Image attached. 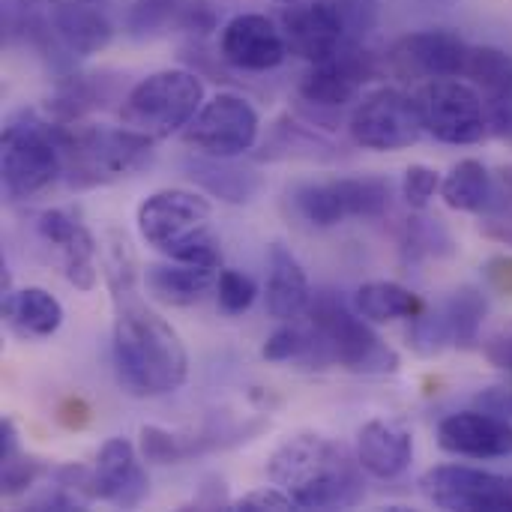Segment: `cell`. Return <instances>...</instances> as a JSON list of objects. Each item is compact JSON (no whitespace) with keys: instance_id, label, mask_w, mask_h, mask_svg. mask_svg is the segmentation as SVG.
Masks as SVG:
<instances>
[{"instance_id":"cell-2","label":"cell","mask_w":512,"mask_h":512,"mask_svg":"<svg viewBox=\"0 0 512 512\" xmlns=\"http://www.w3.org/2000/svg\"><path fill=\"white\" fill-rule=\"evenodd\" d=\"M267 477L291 495L297 510H348L366 495L360 462L321 435L285 441L270 456Z\"/></svg>"},{"instance_id":"cell-15","label":"cell","mask_w":512,"mask_h":512,"mask_svg":"<svg viewBox=\"0 0 512 512\" xmlns=\"http://www.w3.org/2000/svg\"><path fill=\"white\" fill-rule=\"evenodd\" d=\"M378 75V60L363 48V42L342 48L330 60L312 63L300 81V96L318 108H342L354 102L366 81Z\"/></svg>"},{"instance_id":"cell-29","label":"cell","mask_w":512,"mask_h":512,"mask_svg":"<svg viewBox=\"0 0 512 512\" xmlns=\"http://www.w3.org/2000/svg\"><path fill=\"white\" fill-rule=\"evenodd\" d=\"M0 474H3V495H9V498L27 492L45 474L39 459L24 456V450L18 444L15 423L9 417H3V423H0Z\"/></svg>"},{"instance_id":"cell-26","label":"cell","mask_w":512,"mask_h":512,"mask_svg":"<svg viewBox=\"0 0 512 512\" xmlns=\"http://www.w3.org/2000/svg\"><path fill=\"white\" fill-rule=\"evenodd\" d=\"M183 168L189 180H195L204 192H210L213 198L225 204H246L261 189V177L255 171L231 165V159H213V156L198 153V156H189Z\"/></svg>"},{"instance_id":"cell-38","label":"cell","mask_w":512,"mask_h":512,"mask_svg":"<svg viewBox=\"0 0 512 512\" xmlns=\"http://www.w3.org/2000/svg\"><path fill=\"white\" fill-rule=\"evenodd\" d=\"M438 240H450L438 219H408L402 246H405V252H408L411 258L435 255V252H438Z\"/></svg>"},{"instance_id":"cell-33","label":"cell","mask_w":512,"mask_h":512,"mask_svg":"<svg viewBox=\"0 0 512 512\" xmlns=\"http://www.w3.org/2000/svg\"><path fill=\"white\" fill-rule=\"evenodd\" d=\"M315 348V333L312 327H297L294 321H282V327L276 333H270V339L261 348V357L270 363H288V360H309Z\"/></svg>"},{"instance_id":"cell-5","label":"cell","mask_w":512,"mask_h":512,"mask_svg":"<svg viewBox=\"0 0 512 512\" xmlns=\"http://www.w3.org/2000/svg\"><path fill=\"white\" fill-rule=\"evenodd\" d=\"M309 327L315 333L312 357L315 363H336L357 375H393L399 369V354L378 339L366 318L351 312L333 291L312 294Z\"/></svg>"},{"instance_id":"cell-31","label":"cell","mask_w":512,"mask_h":512,"mask_svg":"<svg viewBox=\"0 0 512 512\" xmlns=\"http://www.w3.org/2000/svg\"><path fill=\"white\" fill-rule=\"evenodd\" d=\"M462 78L483 93H495L512 84V54L498 45H468Z\"/></svg>"},{"instance_id":"cell-16","label":"cell","mask_w":512,"mask_h":512,"mask_svg":"<svg viewBox=\"0 0 512 512\" xmlns=\"http://www.w3.org/2000/svg\"><path fill=\"white\" fill-rule=\"evenodd\" d=\"M36 234L42 237V243L48 249H54L63 276L78 288V291H93L96 279H99V246L96 237L90 234V228L81 222L78 213L66 210V207H51L45 213H39L36 219Z\"/></svg>"},{"instance_id":"cell-39","label":"cell","mask_w":512,"mask_h":512,"mask_svg":"<svg viewBox=\"0 0 512 512\" xmlns=\"http://www.w3.org/2000/svg\"><path fill=\"white\" fill-rule=\"evenodd\" d=\"M483 102H486L489 132H492L495 138L510 141L512 144V84L495 90V93H486Z\"/></svg>"},{"instance_id":"cell-36","label":"cell","mask_w":512,"mask_h":512,"mask_svg":"<svg viewBox=\"0 0 512 512\" xmlns=\"http://www.w3.org/2000/svg\"><path fill=\"white\" fill-rule=\"evenodd\" d=\"M324 3L339 12L351 42H363L375 30L381 15V0H324Z\"/></svg>"},{"instance_id":"cell-41","label":"cell","mask_w":512,"mask_h":512,"mask_svg":"<svg viewBox=\"0 0 512 512\" xmlns=\"http://www.w3.org/2000/svg\"><path fill=\"white\" fill-rule=\"evenodd\" d=\"M477 408L480 411H489L495 417L512 420V387H492V390L480 393L477 396Z\"/></svg>"},{"instance_id":"cell-6","label":"cell","mask_w":512,"mask_h":512,"mask_svg":"<svg viewBox=\"0 0 512 512\" xmlns=\"http://www.w3.org/2000/svg\"><path fill=\"white\" fill-rule=\"evenodd\" d=\"M0 177L9 201H27L63 177L60 123L33 111L15 114L0 135Z\"/></svg>"},{"instance_id":"cell-13","label":"cell","mask_w":512,"mask_h":512,"mask_svg":"<svg viewBox=\"0 0 512 512\" xmlns=\"http://www.w3.org/2000/svg\"><path fill=\"white\" fill-rule=\"evenodd\" d=\"M465 57H468V42L459 33L447 27H429L402 36L387 54V66L405 81L462 78Z\"/></svg>"},{"instance_id":"cell-46","label":"cell","mask_w":512,"mask_h":512,"mask_svg":"<svg viewBox=\"0 0 512 512\" xmlns=\"http://www.w3.org/2000/svg\"><path fill=\"white\" fill-rule=\"evenodd\" d=\"M90 3H99V0H90Z\"/></svg>"},{"instance_id":"cell-19","label":"cell","mask_w":512,"mask_h":512,"mask_svg":"<svg viewBox=\"0 0 512 512\" xmlns=\"http://www.w3.org/2000/svg\"><path fill=\"white\" fill-rule=\"evenodd\" d=\"M93 483H96L99 501H108L123 510L144 504L150 495V477L135 447L126 438H108L99 447V456L93 465Z\"/></svg>"},{"instance_id":"cell-34","label":"cell","mask_w":512,"mask_h":512,"mask_svg":"<svg viewBox=\"0 0 512 512\" xmlns=\"http://www.w3.org/2000/svg\"><path fill=\"white\" fill-rule=\"evenodd\" d=\"M198 450V444L183 441L180 435H171L159 426H144L141 429V456L144 462L153 465H180Z\"/></svg>"},{"instance_id":"cell-40","label":"cell","mask_w":512,"mask_h":512,"mask_svg":"<svg viewBox=\"0 0 512 512\" xmlns=\"http://www.w3.org/2000/svg\"><path fill=\"white\" fill-rule=\"evenodd\" d=\"M231 510L237 512H285V510H297V504L291 501L288 492H282L279 486H267V489H255V492H246L240 495Z\"/></svg>"},{"instance_id":"cell-23","label":"cell","mask_w":512,"mask_h":512,"mask_svg":"<svg viewBox=\"0 0 512 512\" xmlns=\"http://www.w3.org/2000/svg\"><path fill=\"white\" fill-rule=\"evenodd\" d=\"M54 30H57L60 45L72 57L99 54L102 48H108V42L114 36L108 15L90 0H63L57 9V18H54Z\"/></svg>"},{"instance_id":"cell-37","label":"cell","mask_w":512,"mask_h":512,"mask_svg":"<svg viewBox=\"0 0 512 512\" xmlns=\"http://www.w3.org/2000/svg\"><path fill=\"white\" fill-rule=\"evenodd\" d=\"M441 174L429 165H411L402 177V195L408 201V207L423 210L438 192H441Z\"/></svg>"},{"instance_id":"cell-4","label":"cell","mask_w":512,"mask_h":512,"mask_svg":"<svg viewBox=\"0 0 512 512\" xmlns=\"http://www.w3.org/2000/svg\"><path fill=\"white\" fill-rule=\"evenodd\" d=\"M156 138L129 126L60 123L63 177L72 189L105 186L138 174L153 162Z\"/></svg>"},{"instance_id":"cell-10","label":"cell","mask_w":512,"mask_h":512,"mask_svg":"<svg viewBox=\"0 0 512 512\" xmlns=\"http://www.w3.org/2000/svg\"><path fill=\"white\" fill-rule=\"evenodd\" d=\"M351 138L375 153H393L417 144L423 138V117L417 96H408L399 87H378L366 93L348 120Z\"/></svg>"},{"instance_id":"cell-24","label":"cell","mask_w":512,"mask_h":512,"mask_svg":"<svg viewBox=\"0 0 512 512\" xmlns=\"http://www.w3.org/2000/svg\"><path fill=\"white\" fill-rule=\"evenodd\" d=\"M3 318L24 339H48L63 324V306L45 288H9L3 291Z\"/></svg>"},{"instance_id":"cell-8","label":"cell","mask_w":512,"mask_h":512,"mask_svg":"<svg viewBox=\"0 0 512 512\" xmlns=\"http://www.w3.org/2000/svg\"><path fill=\"white\" fill-rule=\"evenodd\" d=\"M417 108L423 129L453 147L477 144L489 135L486 102L471 81L462 78H435L417 90Z\"/></svg>"},{"instance_id":"cell-28","label":"cell","mask_w":512,"mask_h":512,"mask_svg":"<svg viewBox=\"0 0 512 512\" xmlns=\"http://www.w3.org/2000/svg\"><path fill=\"white\" fill-rule=\"evenodd\" d=\"M441 198L450 210L459 213H483L492 198H495V186H492V174L480 159H462L450 168V174L441 183Z\"/></svg>"},{"instance_id":"cell-18","label":"cell","mask_w":512,"mask_h":512,"mask_svg":"<svg viewBox=\"0 0 512 512\" xmlns=\"http://www.w3.org/2000/svg\"><path fill=\"white\" fill-rule=\"evenodd\" d=\"M438 447L462 459L512 456V423L489 411H459L438 423Z\"/></svg>"},{"instance_id":"cell-30","label":"cell","mask_w":512,"mask_h":512,"mask_svg":"<svg viewBox=\"0 0 512 512\" xmlns=\"http://www.w3.org/2000/svg\"><path fill=\"white\" fill-rule=\"evenodd\" d=\"M441 309H444V318H447V324H450L453 345H462V348L474 345L477 336H480V327H483V321H486V312H489L483 291L474 288V285L456 288V291L441 303Z\"/></svg>"},{"instance_id":"cell-7","label":"cell","mask_w":512,"mask_h":512,"mask_svg":"<svg viewBox=\"0 0 512 512\" xmlns=\"http://www.w3.org/2000/svg\"><path fill=\"white\" fill-rule=\"evenodd\" d=\"M204 105V81L189 69H159L141 78L120 105L123 126L156 141L186 129Z\"/></svg>"},{"instance_id":"cell-22","label":"cell","mask_w":512,"mask_h":512,"mask_svg":"<svg viewBox=\"0 0 512 512\" xmlns=\"http://www.w3.org/2000/svg\"><path fill=\"white\" fill-rule=\"evenodd\" d=\"M267 315L276 321H294L306 315L312 288L303 264L282 246L273 243L267 255Z\"/></svg>"},{"instance_id":"cell-43","label":"cell","mask_w":512,"mask_h":512,"mask_svg":"<svg viewBox=\"0 0 512 512\" xmlns=\"http://www.w3.org/2000/svg\"><path fill=\"white\" fill-rule=\"evenodd\" d=\"M486 279L495 291L501 294H510L512 297V255H495L489 264H486Z\"/></svg>"},{"instance_id":"cell-25","label":"cell","mask_w":512,"mask_h":512,"mask_svg":"<svg viewBox=\"0 0 512 512\" xmlns=\"http://www.w3.org/2000/svg\"><path fill=\"white\" fill-rule=\"evenodd\" d=\"M147 291L168 306H192L204 300L210 288H216L219 270L216 267H201V264H183L171 261L168 264H153L147 267Z\"/></svg>"},{"instance_id":"cell-32","label":"cell","mask_w":512,"mask_h":512,"mask_svg":"<svg viewBox=\"0 0 512 512\" xmlns=\"http://www.w3.org/2000/svg\"><path fill=\"white\" fill-rule=\"evenodd\" d=\"M408 345L420 354V357H435L441 354L447 345H453V336H450V324L444 318V309L435 306V309H423L417 318H411V327H408Z\"/></svg>"},{"instance_id":"cell-12","label":"cell","mask_w":512,"mask_h":512,"mask_svg":"<svg viewBox=\"0 0 512 512\" xmlns=\"http://www.w3.org/2000/svg\"><path fill=\"white\" fill-rule=\"evenodd\" d=\"M429 504L447 512H512V477L468 468L438 465L420 477Z\"/></svg>"},{"instance_id":"cell-11","label":"cell","mask_w":512,"mask_h":512,"mask_svg":"<svg viewBox=\"0 0 512 512\" xmlns=\"http://www.w3.org/2000/svg\"><path fill=\"white\" fill-rule=\"evenodd\" d=\"M258 132L261 117L249 99L237 93H216L183 129V141L195 147V153L213 159H237L255 147Z\"/></svg>"},{"instance_id":"cell-35","label":"cell","mask_w":512,"mask_h":512,"mask_svg":"<svg viewBox=\"0 0 512 512\" xmlns=\"http://www.w3.org/2000/svg\"><path fill=\"white\" fill-rule=\"evenodd\" d=\"M216 300H219V309L225 315H243L252 309L255 297H258V285L249 273L243 270H219V279H216Z\"/></svg>"},{"instance_id":"cell-27","label":"cell","mask_w":512,"mask_h":512,"mask_svg":"<svg viewBox=\"0 0 512 512\" xmlns=\"http://www.w3.org/2000/svg\"><path fill=\"white\" fill-rule=\"evenodd\" d=\"M354 309L372 324H387V321H399V318H408V321L417 318L426 309V303L411 288H405L399 282L378 279V282H366L357 288Z\"/></svg>"},{"instance_id":"cell-42","label":"cell","mask_w":512,"mask_h":512,"mask_svg":"<svg viewBox=\"0 0 512 512\" xmlns=\"http://www.w3.org/2000/svg\"><path fill=\"white\" fill-rule=\"evenodd\" d=\"M57 420L66 426V429H84L90 423V405L78 396H69L60 402L57 408Z\"/></svg>"},{"instance_id":"cell-14","label":"cell","mask_w":512,"mask_h":512,"mask_svg":"<svg viewBox=\"0 0 512 512\" xmlns=\"http://www.w3.org/2000/svg\"><path fill=\"white\" fill-rule=\"evenodd\" d=\"M219 57L240 72H270L288 57L282 27L261 12H240L219 30Z\"/></svg>"},{"instance_id":"cell-45","label":"cell","mask_w":512,"mask_h":512,"mask_svg":"<svg viewBox=\"0 0 512 512\" xmlns=\"http://www.w3.org/2000/svg\"><path fill=\"white\" fill-rule=\"evenodd\" d=\"M276 3H282V6H291V3H300V0H276Z\"/></svg>"},{"instance_id":"cell-21","label":"cell","mask_w":512,"mask_h":512,"mask_svg":"<svg viewBox=\"0 0 512 512\" xmlns=\"http://www.w3.org/2000/svg\"><path fill=\"white\" fill-rule=\"evenodd\" d=\"M357 462L375 480H396L414 462V438L390 420H369L357 432Z\"/></svg>"},{"instance_id":"cell-17","label":"cell","mask_w":512,"mask_h":512,"mask_svg":"<svg viewBox=\"0 0 512 512\" xmlns=\"http://www.w3.org/2000/svg\"><path fill=\"white\" fill-rule=\"evenodd\" d=\"M279 27L285 33L288 54H294L306 63L330 60L342 48L357 45L348 39L345 21L339 18V12L333 6H327L324 0H315V3L300 0V3L285 6Z\"/></svg>"},{"instance_id":"cell-3","label":"cell","mask_w":512,"mask_h":512,"mask_svg":"<svg viewBox=\"0 0 512 512\" xmlns=\"http://www.w3.org/2000/svg\"><path fill=\"white\" fill-rule=\"evenodd\" d=\"M213 207L189 189H159L138 207V234L171 261L222 270L219 237L210 228Z\"/></svg>"},{"instance_id":"cell-44","label":"cell","mask_w":512,"mask_h":512,"mask_svg":"<svg viewBox=\"0 0 512 512\" xmlns=\"http://www.w3.org/2000/svg\"><path fill=\"white\" fill-rule=\"evenodd\" d=\"M489 360L501 369H512V339H495L489 348H486Z\"/></svg>"},{"instance_id":"cell-9","label":"cell","mask_w":512,"mask_h":512,"mask_svg":"<svg viewBox=\"0 0 512 512\" xmlns=\"http://www.w3.org/2000/svg\"><path fill=\"white\" fill-rule=\"evenodd\" d=\"M294 210L315 228H333L345 219H378L390 210V183L381 177H339L303 183L291 195Z\"/></svg>"},{"instance_id":"cell-20","label":"cell","mask_w":512,"mask_h":512,"mask_svg":"<svg viewBox=\"0 0 512 512\" xmlns=\"http://www.w3.org/2000/svg\"><path fill=\"white\" fill-rule=\"evenodd\" d=\"M210 33L216 30V9L210 0H135L126 12V30L138 39L165 30Z\"/></svg>"},{"instance_id":"cell-1","label":"cell","mask_w":512,"mask_h":512,"mask_svg":"<svg viewBox=\"0 0 512 512\" xmlns=\"http://www.w3.org/2000/svg\"><path fill=\"white\" fill-rule=\"evenodd\" d=\"M114 369L126 393L159 399L177 393L189 378V354L180 333L156 315L135 288L114 294Z\"/></svg>"}]
</instances>
